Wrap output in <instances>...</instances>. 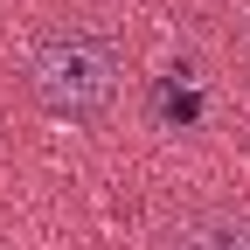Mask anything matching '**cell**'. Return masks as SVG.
<instances>
[{"mask_svg":"<svg viewBox=\"0 0 250 250\" xmlns=\"http://www.w3.org/2000/svg\"><path fill=\"white\" fill-rule=\"evenodd\" d=\"M153 111H160L167 125H188V118L202 111V98H195V90H174V77H167L160 90H153Z\"/></svg>","mask_w":250,"mask_h":250,"instance_id":"3957f363","label":"cell"},{"mask_svg":"<svg viewBox=\"0 0 250 250\" xmlns=\"http://www.w3.org/2000/svg\"><path fill=\"white\" fill-rule=\"evenodd\" d=\"M243 49H250V35H243Z\"/></svg>","mask_w":250,"mask_h":250,"instance_id":"277c9868","label":"cell"},{"mask_svg":"<svg viewBox=\"0 0 250 250\" xmlns=\"http://www.w3.org/2000/svg\"><path fill=\"white\" fill-rule=\"evenodd\" d=\"M21 83L49 118H70V125H98L118 104V83H125V56L111 35L98 28H49V35L28 42L21 56Z\"/></svg>","mask_w":250,"mask_h":250,"instance_id":"6da1fadb","label":"cell"},{"mask_svg":"<svg viewBox=\"0 0 250 250\" xmlns=\"http://www.w3.org/2000/svg\"><path fill=\"white\" fill-rule=\"evenodd\" d=\"M174 250H250V208H195V215H181Z\"/></svg>","mask_w":250,"mask_h":250,"instance_id":"7a4b0ae2","label":"cell"}]
</instances>
